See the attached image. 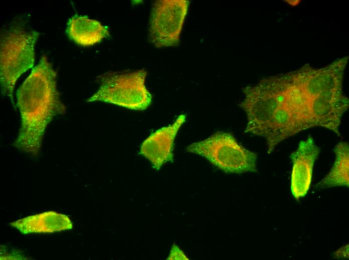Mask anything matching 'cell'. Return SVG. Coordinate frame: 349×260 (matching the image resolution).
I'll return each instance as SVG.
<instances>
[{"mask_svg": "<svg viewBox=\"0 0 349 260\" xmlns=\"http://www.w3.org/2000/svg\"><path fill=\"white\" fill-rule=\"evenodd\" d=\"M56 76L43 55L17 92L21 122L14 145L34 156L39 154L48 124L66 110L57 90Z\"/></svg>", "mask_w": 349, "mask_h": 260, "instance_id": "6da1fadb", "label": "cell"}, {"mask_svg": "<svg viewBox=\"0 0 349 260\" xmlns=\"http://www.w3.org/2000/svg\"><path fill=\"white\" fill-rule=\"evenodd\" d=\"M39 34L15 25L1 35L0 82L2 95L14 103L13 91L19 78L32 68Z\"/></svg>", "mask_w": 349, "mask_h": 260, "instance_id": "7a4b0ae2", "label": "cell"}, {"mask_svg": "<svg viewBox=\"0 0 349 260\" xmlns=\"http://www.w3.org/2000/svg\"><path fill=\"white\" fill-rule=\"evenodd\" d=\"M284 74L265 78L254 86L243 88L244 98L240 106L246 114L245 132L263 136L285 95Z\"/></svg>", "mask_w": 349, "mask_h": 260, "instance_id": "3957f363", "label": "cell"}, {"mask_svg": "<svg viewBox=\"0 0 349 260\" xmlns=\"http://www.w3.org/2000/svg\"><path fill=\"white\" fill-rule=\"evenodd\" d=\"M186 150L205 158L226 173L257 172L256 154L240 144L229 132H217L204 140L190 144Z\"/></svg>", "mask_w": 349, "mask_h": 260, "instance_id": "277c9868", "label": "cell"}, {"mask_svg": "<svg viewBox=\"0 0 349 260\" xmlns=\"http://www.w3.org/2000/svg\"><path fill=\"white\" fill-rule=\"evenodd\" d=\"M146 75L147 71L144 69L104 74L99 76V89L87 102L101 101L130 110H145L152 99L145 84Z\"/></svg>", "mask_w": 349, "mask_h": 260, "instance_id": "5b68a950", "label": "cell"}, {"mask_svg": "<svg viewBox=\"0 0 349 260\" xmlns=\"http://www.w3.org/2000/svg\"><path fill=\"white\" fill-rule=\"evenodd\" d=\"M189 3L187 0H158L153 4L148 38L154 46L165 48L178 44Z\"/></svg>", "mask_w": 349, "mask_h": 260, "instance_id": "8992f818", "label": "cell"}, {"mask_svg": "<svg viewBox=\"0 0 349 260\" xmlns=\"http://www.w3.org/2000/svg\"><path fill=\"white\" fill-rule=\"evenodd\" d=\"M348 56L342 58L321 68L308 64L286 74L290 85L306 100L322 94L342 90L343 75Z\"/></svg>", "mask_w": 349, "mask_h": 260, "instance_id": "52a82bcc", "label": "cell"}, {"mask_svg": "<svg viewBox=\"0 0 349 260\" xmlns=\"http://www.w3.org/2000/svg\"><path fill=\"white\" fill-rule=\"evenodd\" d=\"M348 106V99L342 90L325 92L310 99L307 102L309 128H324L340 136L341 118Z\"/></svg>", "mask_w": 349, "mask_h": 260, "instance_id": "ba28073f", "label": "cell"}, {"mask_svg": "<svg viewBox=\"0 0 349 260\" xmlns=\"http://www.w3.org/2000/svg\"><path fill=\"white\" fill-rule=\"evenodd\" d=\"M286 89V84L284 100L263 136L266 141L268 154L285 139L306 130L297 106Z\"/></svg>", "mask_w": 349, "mask_h": 260, "instance_id": "9c48e42d", "label": "cell"}, {"mask_svg": "<svg viewBox=\"0 0 349 260\" xmlns=\"http://www.w3.org/2000/svg\"><path fill=\"white\" fill-rule=\"evenodd\" d=\"M320 152V148L310 136L300 142L296 150L291 154L292 162L291 190L296 200L304 197L308 192L314 164Z\"/></svg>", "mask_w": 349, "mask_h": 260, "instance_id": "30bf717a", "label": "cell"}, {"mask_svg": "<svg viewBox=\"0 0 349 260\" xmlns=\"http://www.w3.org/2000/svg\"><path fill=\"white\" fill-rule=\"evenodd\" d=\"M186 118L181 114L172 124L157 130L142 143L140 154L149 160L154 170H158L163 164L172 161L175 138Z\"/></svg>", "mask_w": 349, "mask_h": 260, "instance_id": "8fae6325", "label": "cell"}, {"mask_svg": "<svg viewBox=\"0 0 349 260\" xmlns=\"http://www.w3.org/2000/svg\"><path fill=\"white\" fill-rule=\"evenodd\" d=\"M10 224L23 234H46L72 228L73 224L66 214L47 211L13 222Z\"/></svg>", "mask_w": 349, "mask_h": 260, "instance_id": "7c38bea8", "label": "cell"}, {"mask_svg": "<svg viewBox=\"0 0 349 260\" xmlns=\"http://www.w3.org/2000/svg\"><path fill=\"white\" fill-rule=\"evenodd\" d=\"M66 32L71 40L84 46L97 44L109 34L107 28L99 21L77 15L69 20Z\"/></svg>", "mask_w": 349, "mask_h": 260, "instance_id": "4fadbf2b", "label": "cell"}, {"mask_svg": "<svg viewBox=\"0 0 349 260\" xmlns=\"http://www.w3.org/2000/svg\"><path fill=\"white\" fill-rule=\"evenodd\" d=\"M333 151L335 154L334 163L328 174L315 184L317 190L349 186L348 144L341 142L335 146Z\"/></svg>", "mask_w": 349, "mask_h": 260, "instance_id": "5bb4252c", "label": "cell"}, {"mask_svg": "<svg viewBox=\"0 0 349 260\" xmlns=\"http://www.w3.org/2000/svg\"><path fill=\"white\" fill-rule=\"evenodd\" d=\"M167 260H188L189 259L176 244H173L171 248Z\"/></svg>", "mask_w": 349, "mask_h": 260, "instance_id": "9a60e30c", "label": "cell"}, {"mask_svg": "<svg viewBox=\"0 0 349 260\" xmlns=\"http://www.w3.org/2000/svg\"><path fill=\"white\" fill-rule=\"evenodd\" d=\"M334 254L335 255V258H348V245H346L345 246L342 248L341 249L338 250L335 252Z\"/></svg>", "mask_w": 349, "mask_h": 260, "instance_id": "2e32d148", "label": "cell"}]
</instances>
